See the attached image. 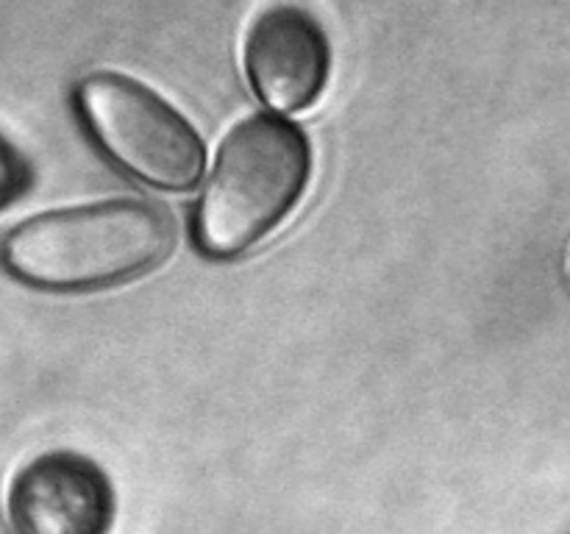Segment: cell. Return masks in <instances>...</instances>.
Wrapping results in <instances>:
<instances>
[{
	"label": "cell",
	"mask_w": 570,
	"mask_h": 534,
	"mask_svg": "<svg viewBox=\"0 0 570 534\" xmlns=\"http://www.w3.org/2000/svg\"><path fill=\"white\" fill-rule=\"evenodd\" d=\"M332 67V48L321 22L298 6H273L250 26L245 70L267 106L298 111L321 98Z\"/></svg>",
	"instance_id": "cell-5"
},
{
	"label": "cell",
	"mask_w": 570,
	"mask_h": 534,
	"mask_svg": "<svg viewBox=\"0 0 570 534\" xmlns=\"http://www.w3.org/2000/svg\"><path fill=\"white\" fill-rule=\"evenodd\" d=\"M312 172L309 139L278 117L232 128L195 211V239L215 259H232L293 211Z\"/></svg>",
	"instance_id": "cell-2"
},
{
	"label": "cell",
	"mask_w": 570,
	"mask_h": 534,
	"mask_svg": "<svg viewBox=\"0 0 570 534\" xmlns=\"http://www.w3.org/2000/svg\"><path fill=\"white\" fill-rule=\"evenodd\" d=\"M76 100L95 142L122 170L173 192L195 187L204 145L154 89L120 72H92L78 83Z\"/></svg>",
	"instance_id": "cell-3"
},
{
	"label": "cell",
	"mask_w": 570,
	"mask_h": 534,
	"mask_svg": "<svg viewBox=\"0 0 570 534\" xmlns=\"http://www.w3.org/2000/svg\"><path fill=\"white\" fill-rule=\"evenodd\" d=\"M6 517L11 534H109L115 493L92 459L50 451L14 473Z\"/></svg>",
	"instance_id": "cell-4"
},
{
	"label": "cell",
	"mask_w": 570,
	"mask_h": 534,
	"mask_svg": "<svg viewBox=\"0 0 570 534\" xmlns=\"http://www.w3.org/2000/svg\"><path fill=\"white\" fill-rule=\"evenodd\" d=\"M176 239L165 206L117 198L20 222L3 239V265L33 287L98 289L159 267Z\"/></svg>",
	"instance_id": "cell-1"
},
{
	"label": "cell",
	"mask_w": 570,
	"mask_h": 534,
	"mask_svg": "<svg viewBox=\"0 0 570 534\" xmlns=\"http://www.w3.org/2000/svg\"><path fill=\"white\" fill-rule=\"evenodd\" d=\"M31 184V167L26 156L0 134V209L14 204Z\"/></svg>",
	"instance_id": "cell-6"
}]
</instances>
